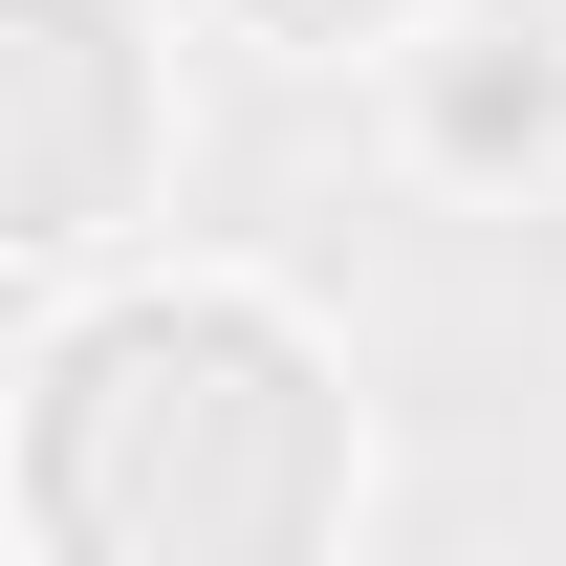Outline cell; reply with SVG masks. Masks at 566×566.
<instances>
[{
  "label": "cell",
  "instance_id": "cell-1",
  "mask_svg": "<svg viewBox=\"0 0 566 566\" xmlns=\"http://www.w3.org/2000/svg\"><path fill=\"white\" fill-rule=\"evenodd\" d=\"M0 501L44 566H305L370 501L349 370L305 349L262 283H109L66 349L22 370Z\"/></svg>",
  "mask_w": 566,
  "mask_h": 566
},
{
  "label": "cell",
  "instance_id": "cell-2",
  "mask_svg": "<svg viewBox=\"0 0 566 566\" xmlns=\"http://www.w3.org/2000/svg\"><path fill=\"white\" fill-rule=\"evenodd\" d=\"M175 197V44L153 0H0V283L109 262Z\"/></svg>",
  "mask_w": 566,
  "mask_h": 566
},
{
  "label": "cell",
  "instance_id": "cell-3",
  "mask_svg": "<svg viewBox=\"0 0 566 566\" xmlns=\"http://www.w3.org/2000/svg\"><path fill=\"white\" fill-rule=\"evenodd\" d=\"M415 153L436 175H566V87L458 22V44H415Z\"/></svg>",
  "mask_w": 566,
  "mask_h": 566
},
{
  "label": "cell",
  "instance_id": "cell-4",
  "mask_svg": "<svg viewBox=\"0 0 566 566\" xmlns=\"http://www.w3.org/2000/svg\"><path fill=\"white\" fill-rule=\"evenodd\" d=\"M240 44H283V66H349V44H415L436 0H218Z\"/></svg>",
  "mask_w": 566,
  "mask_h": 566
},
{
  "label": "cell",
  "instance_id": "cell-5",
  "mask_svg": "<svg viewBox=\"0 0 566 566\" xmlns=\"http://www.w3.org/2000/svg\"><path fill=\"white\" fill-rule=\"evenodd\" d=\"M458 22H480V44H523V66L566 87V0H458Z\"/></svg>",
  "mask_w": 566,
  "mask_h": 566
}]
</instances>
